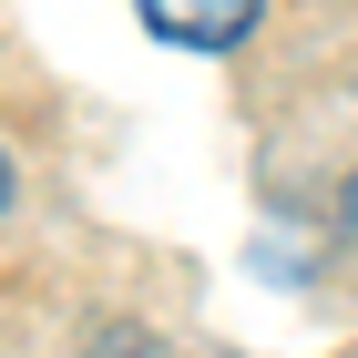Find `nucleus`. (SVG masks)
Segmentation results:
<instances>
[{
    "label": "nucleus",
    "instance_id": "obj_1",
    "mask_svg": "<svg viewBox=\"0 0 358 358\" xmlns=\"http://www.w3.org/2000/svg\"><path fill=\"white\" fill-rule=\"evenodd\" d=\"M256 10L266 0H143V21L164 31V41H185V52H236L256 31Z\"/></svg>",
    "mask_w": 358,
    "mask_h": 358
},
{
    "label": "nucleus",
    "instance_id": "obj_2",
    "mask_svg": "<svg viewBox=\"0 0 358 358\" xmlns=\"http://www.w3.org/2000/svg\"><path fill=\"white\" fill-rule=\"evenodd\" d=\"M348 236H358V174H348Z\"/></svg>",
    "mask_w": 358,
    "mask_h": 358
}]
</instances>
